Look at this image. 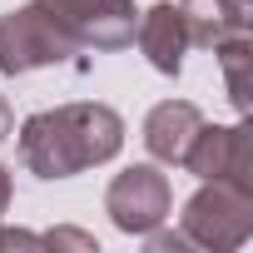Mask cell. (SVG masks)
<instances>
[{
    "label": "cell",
    "mask_w": 253,
    "mask_h": 253,
    "mask_svg": "<svg viewBox=\"0 0 253 253\" xmlns=\"http://www.w3.org/2000/svg\"><path fill=\"white\" fill-rule=\"evenodd\" d=\"M124 149V119L99 99L40 109L20 124V159L40 179H75Z\"/></svg>",
    "instance_id": "cell-1"
},
{
    "label": "cell",
    "mask_w": 253,
    "mask_h": 253,
    "mask_svg": "<svg viewBox=\"0 0 253 253\" xmlns=\"http://www.w3.org/2000/svg\"><path fill=\"white\" fill-rule=\"evenodd\" d=\"M179 233L189 238V248H209V253H233L253 238V194L223 179H204V189L184 204Z\"/></svg>",
    "instance_id": "cell-2"
},
{
    "label": "cell",
    "mask_w": 253,
    "mask_h": 253,
    "mask_svg": "<svg viewBox=\"0 0 253 253\" xmlns=\"http://www.w3.org/2000/svg\"><path fill=\"white\" fill-rule=\"evenodd\" d=\"M80 45L65 35V25L40 5H15L10 15H0V75H30L45 65H65Z\"/></svg>",
    "instance_id": "cell-3"
},
{
    "label": "cell",
    "mask_w": 253,
    "mask_h": 253,
    "mask_svg": "<svg viewBox=\"0 0 253 253\" xmlns=\"http://www.w3.org/2000/svg\"><path fill=\"white\" fill-rule=\"evenodd\" d=\"M169 209H174V194H169V179L154 164H129L104 189V213L114 218L119 233H139L144 238L149 228H159L169 218Z\"/></svg>",
    "instance_id": "cell-4"
},
{
    "label": "cell",
    "mask_w": 253,
    "mask_h": 253,
    "mask_svg": "<svg viewBox=\"0 0 253 253\" xmlns=\"http://www.w3.org/2000/svg\"><path fill=\"white\" fill-rule=\"evenodd\" d=\"M40 5L65 25L75 45H89V50H124L139 25L134 0H40Z\"/></svg>",
    "instance_id": "cell-5"
},
{
    "label": "cell",
    "mask_w": 253,
    "mask_h": 253,
    "mask_svg": "<svg viewBox=\"0 0 253 253\" xmlns=\"http://www.w3.org/2000/svg\"><path fill=\"white\" fill-rule=\"evenodd\" d=\"M184 169L199 179H223L253 194V139L248 124H199L194 144L184 149Z\"/></svg>",
    "instance_id": "cell-6"
},
{
    "label": "cell",
    "mask_w": 253,
    "mask_h": 253,
    "mask_svg": "<svg viewBox=\"0 0 253 253\" xmlns=\"http://www.w3.org/2000/svg\"><path fill=\"white\" fill-rule=\"evenodd\" d=\"M134 40L139 50L149 55V65L159 75H179L184 70V50H189V30L179 20V5L174 0H159V5H149L134 25Z\"/></svg>",
    "instance_id": "cell-7"
},
{
    "label": "cell",
    "mask_w": 253,
    "mask_h": 253,
    "mask_svg": "<svg viewBox=\"0 0 253 253\" xmlns=\"http://www.w3.org/2000/svg\"><path fill=\"white\" fill-rule=\"evenodd\" d=\"M199 124H204L199 104H189V99H164V104H154L149 119H144V144H149V154H154L159 164H184V149L194 144Z\"/></svg>",
    "instance_id": "cell-8"
},
{
    "label": "cell",
    "mask_w": 253,
    "mask_h": 253,
    "mask_svg": "<svg viewBox=\"0 0 253 253\" xmlns=\"http://www.w3.org/2000/svg\"><path fill=\"white\" fill-rule=\"evenodd\" d=\"M179 20L189 30V45L213 50L228 35H243L253 20V0H179Z\"/></svg>",
    "instance_id": "cell-9"
},
{
    "label": "cell",
    "mask_w": 253,
    "mask_h": 253,
    "mask_svg": "<svg viewBox=\"0 0 253 253\" xmlns=\"http://www.w3.org/2000/svg\"><path fill=\"white\" fill-rule=\"evenodd\" d=\"M213 55H218V65H223V84H228V99H233V109L238 114H248V30L243 35H228V40H218L213 45Z\"/></svg>",
    "instance_id": "cell-10"
},
{
    "label": "cell",
    "mask_w": 253,
    "mask_h": 253,
    "mask_svg": "<svg viewBox=\"0 0 253 253\" xmlns=\"http://www.w3.org/2000/svg\"><path fill=\"white\" fill-rule=\"evenodd\" d=\"M40 248H80V253H94V238L80 233V228H55L40 238Z\"/></svg>",
    "instance_id": "cell-11"
},
{
    "label": "cell",
    "mask_w": 253,
    "mask_h": 253,
    "mask_svg": "<svg viewBox=\"0 0 253 253\" xmlns=\"http://www.w3.org/2000/svg\"><path fill=\"white\" fill-rule=\"evenodd\" d=\"M10 248H40V233H25V228H0V253Z\"/></svg>",
    "instance_id": "cell-12"
},
{
    "label": "cell",
    "mask_w": 253,
    "mask_h": 253,
    "mask_svg": "<svg viewBox=\"0 0 253 253\" xmlns=\"http://www.w3.org/2000/svg\"><path fill=\"white\" fill-rule=\"evenodd\" d=\"M5 209H10V169L0 164V213H5Z\"/></svg>",
    "instance_id": "cell-13"
},
{
    "label": "cell",
    "mask_w": 253,
    "mask_h": 253,
    "mask_svg": "<svg viewBox=\"0 0 253 253\" xmlns=\"http://www.w3.org/2000/svg\"><path fill=\"white\" fill-rule=\"evenodd\" d=\"M10 139V104H5V94H0V144Z\"/></svg>",
    "instance_id": "cell-14"
}]
</instances>
